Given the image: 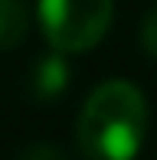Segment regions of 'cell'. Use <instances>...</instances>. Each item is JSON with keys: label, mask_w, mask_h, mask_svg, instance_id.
Returning <instances> with one entry per match:
<instances>
[{"label": "cell", "mask_w": 157, "mask_h": 160, "mask_svg": "<svg viewBox=\"0 0 157 160\" xmlns=\"http://www.w3.org/2000/svg\"><path fill=\"white\" fill-rule=\"evenodd\" d=\"M20 160H69V157L53 144H33V147H26L20 154Z\"/></svg>", "instance_id": "5"}, {"label": "cell", "mask_w": 157, "mask_h": 160, "mask_svg": "<svg viewBox=\"0 0 157 160\" xmlns=\"http://www.w3.org/2000/svg\"><path fill=\"white\" fill-rule=\"evenodd\" d=\"M69 82V62L66 52L53 49L49 56H43L33 69V95L36 98H56Z\"/></svg>", "instance_id": "3"}, {"label": "cell", "mask_w": 157, "mask_h": 160, "mask_svg": "<svg viewBox=\"0 0 157 160\" xmlns=\"http://www.w3.org/2000/svg\"><path fill=\"white\" fill-rule=\"evenodd\" d=\"M147 137V101L138 85L108 78L78 111L75 141L85 160H134Z\"/></svg>", "instance_id": "1"}, {"label": "cell", "mask_w": 157, "mask_h": 160, "mask_svg": "<svg viewBox=\"0 0 157 160\" xmlns=\"http://www.w3.org/2000/svg\"><path fill=\"white\" fill-rule=\"evenodd\" d=\"M141 42H144V49L157 59V7L144 17V26H141Z\"/></svg>", "instance_id": "6"}, {"label": "cell", "mask_w": 157, "mask_h": 160, "mask_svg": "<svg viewBox=\"0 0 157 160\" xmlns=\"http://www.w3.org/2000/svg\"><path fill=\"white\" fill-rule=\"evenodd\" d=\"M30 30V10L23 0H0V52L20 46Z\"/></svg>", "instance_id": "4"}, {"label": "cell", "mask_w": 157, "mask_h": 160, "mask_svg": "<svg viewBox=\"0 0 157 160\" xmlns=\"http://www.w3.org/2000/svg\"><path fill=\"white\" fill-rule=\"evenodd\" d=\"M36 17L49 46L75 56L105 39L115 17V0H39Z\"/></svg>", "instance_id": "2"}]
</instances>
